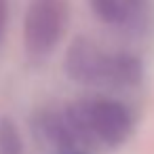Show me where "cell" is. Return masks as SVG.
<instances>
[{"label": "cell", "mask_w": 154, "mask_h": 154, "mask_svg": "<svg viewBox=\"0 0 154 154\" xmlns=\"http://www.w3.org/2000/svg\"><path fill=\"white\" fill-rule=\"evenodd\" d=\"M68 74L85 85H129L139 78V66L127 55H110L91 45L89 40H76L66 59Z\"/></svg>", "instance_id": "obj_1"}, {"label": "cell", "mask_w": 154, "mask_h": 154, "mask_svg": "<svg viewBox=\"0 0 154 154\" xmlns=\"http://www.w3.org/2000/svg\"><path fill=\"white\" fill-rule=\"evenodd\" d=\"M82 141H101L106 146H118L131 133L129 110L112 99H93L68 108Z\"/></svg>", "instance_id": "obj_2"}, {"label": "cell", "mask_w": 154, "mask_h": 154, "mask_svg": "<svg viewBox=\"0 0 154 154\" xmlns=\"http://www.w3.org/2000/svg\"><path fill=\"white\" fill-rule=\"evenodd\" d=\"M63 17L66 11L61 0H32L23 21L28 53L40 57L53 51L63 30Z\"/></svg>", "instance_id": "obj_3"}, {"label": "cell", "mask_w": 154, "mask_h": 154, "mask_svg": "<svg viewBox=\"0 0 154 154\" xmlns=\"http://www.w3.org/2000/svg\"><path fill=\"white\" fill-rule=\"evenodd\" d=\"M91 7L101 21L110 26H122L141 11L143 0H91Z\"/></svg>", "instance_id": "obj_4"}, {"label": "cell", "mask_w": 154, "mask_h": 154, "mask_svg": "<svg viewBox=\"0 0 154 154\" xmlns=\"http://www.w3.org/2000/svg\"><path fill=\"white\" fill-rule=\"evenodd\" d=\"M0 154H21V141L15 127L7 120L0 122Z\"/></svg>", "instance_id": "obj_5"}, {"label": "cell", "mask_w": 154, "mask_h": 154, "mask_svg": "<svg viewBox=\"0 0 154 154\" xmlns=\"http://www.w3.org/2000/svg\"><path fill=\"white\" fill-rule=\"evenodd\" d=\"M5 28H7V0H0V40L5 36Z\"/></svg>", "instance_id": "obj_6"}, {"label": "cell", "mask_w": 154, "mask_h": 154, "mask_svg": "<svg viewBox=\"0 0 154 154\" xmlns=\"http://www.w3.org/2000/svg\"><path fill=\"white\" fill-rule=\"evenodd\" d=\"M68 154H76V152H68Z\"/></svg>", "instance_id": "obj_7"}]
</instances>
